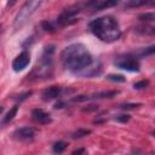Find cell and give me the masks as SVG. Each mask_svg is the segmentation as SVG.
<instances>
[{"mask_svg":"<svg viewBox=\"0 0 155 155\" xmlns=\"http://www.w3.org/2000/svg\"><path fill=\"white\" fill-rule=\"evenodd\" d=\"M61 61L64 69L71 73L81 74L93 63V57L82 44H71L61 53Z\"/></svg>","mask_w":155,"mask_h":155,"instance_id":"1","label":"cell"},{"mask_svg":"<svg viewBox=\"0 0 155 155\" xmlns=\"http://www.w3.org/2000/svg\"><path fill=\"white\" fill-rule=\"evenodd\" d=\"M88 28L92 34L103 42H114L121 36L119 23L113 16L98 17L90 22Z\"/></svg>","mask_w":155,"mask_h":155,"instance_id":"2","label":"cell"},{"mask_svg":"<svg viewBox=\"0 0 155 155\" xmlns=\"http://www.w3.org/2000/svg\"><path fill=\"white\" fill-rule=\"evenodd\" d=\"M42 2L44 0H27L24 5L22 6V8L19 10V12L15 17V21H13L15 29L22 28L28 22V19L36 12V10L41 6Z\"/></svg>","mask_w":155,"mask_h":155,"instance_id":"3","label":"cell"},{"mask_svg":"<svg viewBox=\"0 0 155 155\" xmlns=\"http://www.w3.org/2000/svg\"><path fill=\"white\" fill-rule=\"evenodd\" d=\"M53 46H47L45 47L44 54L41 59L38 62V64L34 68V74L38 78H46L50 76L53 69V62H52V54H53Z\"/></svg>","mask_w":155,"mask_h":155,"instance_id":"4","label":"cell"},{"mask_svg":"<svg viewBox=\"0 0 155 155\" xmlns=\"http://www.w3.org/2000/svg\"><path fill=\"white\" fill-rule=\"evenodd\" d=\"M35 134H36V131L33 127L25 126V127H21V128L15 130L13 133H12V137L18 142L28 143V142H31L35 138Z\"/></svg>","mask_w":155,"mask_h":155,"instance_id":"5","label":"cell"},{"mask_svg":"<svg viewBox=\"0 0 155 155\" xmlns=\"http://www.w3.org/2000/svg\"><path fill=\"white\" fill-rule=\"evenodd\" d=\"M117 91H101L92 93L90 96H78L73 101L74 102H85V101H91V99H104V98H113L117 94Z\"/></svg>","mask_w":155,"mask_h":155,"instance_id":"6","label":"cell"},{"mask_svg":"<svg viewBox=\"0 0 155 155\" xmlns=\"http://www.w3.org/2000/svg\"><path fill=\"white\" fill-rule=\"evenodd\" d=\"M30 62V54L28 51H23L22 53H19L12 62V69L15 71H22L23 69L27 68V65Z\"/></svg>","mask_w":155,"mask_h":155,"instance_id":"7","label":"cell"},{"mask_svg":"<svg viewBox=\"0 0 155 155\" xmlns=\"http://www.w3.org/2000/svg\"><path fill=\"white\" fill-rule=\"evenodd\" d=\"M31 117L35 122L41 124V125H46V124H50L52 121L51 115L48 113L44 111L42 109H39V108H36L31 111Z\"/></svg>","mask_w":155,"mask_h":155,"instance_id":"8","label":"cell"},{"mask_svg":"<svg viewBox=\"0 0 155 155\" xmlns=\"http://www.w3.org/2000/svg\"><path fill=\"white\" fill-rule=\"evenodd\" d=\"M116 67L127 71H139V63L133 58H126L116 63Z\"/></svg>","mask_w":155,"mask_h":155,"instance_id":"9","label":"cell"},{"mask_svg":"<svg viewBox=\"0 0 155 155\" xmlns=\"http://www.w3.org/2000/svg\"><path fill=\"white\" fill-rule=\"evenodd\" d=\"M61 87L59 86H50L47 87L46 90H44L41 97H42V101L45 102H50L52 99H56L59 94H61Z\"/></svg>","mask_w":155,"mask_h":155,"instance_id":"10","label":"cell"},{"mask_svg":"<svg viewBox=\"0 0 155 155\" xmlns=\"http://www.w3.org/2000/svg\"><path fill=\"white\" fill-rule=\"evenodd\" d=\"M150 0H128L125 2V8H138L143 6H149Z\"/></svg>","mask_w":155,"mask_h":155,"instance_id":"11","label":"cell"},{"mask_svg":"<svg viewBox=\"0 0 155 155\" xmlns=\"http://www.w3.org/2000/svg\"><path fill=\"white\" fill-rule=\"evenodd\" d=\"M119 1H120V0H103V1H101L99 4H97V5L94 6V10L101 11V10H105V8L113 7V6L117 5Z\"/></svg>","mask_w":155,"mask_h":155,"instance_id":"12","label":"cell"},{"mask_svg":"<svg viewBox=\"0 0 155 155\" xmlns=\"http://www.w3.org/2000/svg\"><path fill=\"white\" fill-rule=\"evenodd\" d=\"M17 110H18V105H13L8 111H7V114L5 115V116H2V121H1V126H5L6 124H8L15 116H16V114H17Z\"/></svg>","mask_w":155,"mask_h":155,"instance_id":"13","label":"cell"},{"mask_svg":"<svg viewBox=\"0 0 155 155\" xmlns=\"http://www.w3.org/2000/svg\"><path fill=\"white\" fill-rule=\"evenodd\" d=\"M136 31L142 34V35H155V27L151 25H142V27H137Z\"/></svg>","mask_w":155,"mask_h":155,"instance_id":"14","label":"cell"},{"mask_svg":"<svg viewBox=\"0 0 155 155\" xmlns=\"http://www.w3.org/2000/svg\"><path fill=\"white\" fill-rule=\"evenodd\" d=\"M151 54H155V45L144 47L138 52V56H140V57H147V56H151Z\"/></svg>","mask_w":155,"mask_h":155,"instance_id":"15","label":"cell"},{"mask_svg":"<svg viewBox=\"0 0 155 155\" xmlns=\"http://www.w3.org/2000/svg\"><path fill=\"white\" fill-rule=\"evenodd\" d=\"M67 143L65 142H63V140H58V142H56L54 144H53V151L54 153H57V154H61V153H63L64 150H65V148H67Z\"/></svg>","mask_w":155,"mask_h":155,"instance_id":"16","label":"cell"},{"mask_svg":"<svg viewBox=\"0 0 155 155\" xmlns=\"http://www.w3.org/2000/svg\"><path fill=\"white\" fill-rule=\"evenodd\" d=\"M91 133V130H85V128H79L78 131H75L74 133H73V138L74 139H78V138H82V137H85V136H87V134H90Z\"/></svg>","mask_w":155,"mask_h":155,"instance_id":"17","label":"cell"},{"mask_svg":"<svg viewBox=\"0 0 155 155\" xmlns=\"http://www.w3.org/2000/svg\"><path fill=\"white\" fill-rule=\"evenodd\" d=\"M138 18L143 22H153L155 21V13H142L139 15Z\"/></svg>","mask_w":155,"mask_h":155,"instance_id":"18","label":"cell"},{"mask_svg":"<svg viewBox=\"0 0 155 155\" xmlns=\"http://www.w3.org/2000/svg\"><path fill=\"white\" fill-rule=\"evenodd\" d=\"M107 80L109 81H114V82H124L125 78L122 75H117V74H110L107 76Z\"/></svg>","mask_w":155,"mask_h":155,"instance_id":"19","label":"cell"},{"mask_svg":"<svg viewBox=\"0 0 155 155\" xmlns=\"http://www.w3.org/2000/svg\"><path fill=\"white\" fill-rule=\"evenodd\" d=\"M148 85H149V81H148V80H142V81H138V82L133 84V88H136V90H142V88H145Z\"/></svg>","mask_w":155,"mask_h":155,"instance_id":"20","label":"cell"},{"mask_svg":"<svg viewBox=\"0 0 155 155\" xmlns=\"http://www.w3.org/2000/svg\"><path fill=\"white\" fill-rule=\"evenodd\" d=\"M138 107H140V104L139 103H126V104H121L120 105V108L121 109H125V110H131V109H136V108H138Z\"/></svg>","mask_w":155,"mask_h":155,"instance_id":"21","label":"cell"},{"mask_svg":"<svg viewBox=\"0 0 155 155\" xmlns=\"http://www.w3.org/2000/svg\"><path fill=\"white\" fill-rule=\"evenodd\" d=\"M42 28L46 30V31H50V33H52V31H54V27H53V24L52 23H50V22H42Z\"/></svg>","mask_w":155,"mask_h":155,"instance_id":"22","label":"cell"},{"mask_svg":"<svg viewBox=\"0 0 155 155\" xmlns=\"http://www.w3.org/2000/svg\"><path fill=\"white\" fill-rule=\"evenodd\" d=\"M130 119H131V116L127 115V114H121V115L115 116V120L116 121H120V122H127Z\"/></svg>","mask_w":155,"mask_h":155,"instance_id":"23","label":"cell"},{"mask_svg":"<svg viewBox=\"0 0 155 155\" xmlns=\"http://www.w3.org/2000/svg\"><path fill=\"white\" fill-rule=\"evenodd\" d=\"M31 94V91H29V92H25L24 94H21V97H19V101H23V99H25L27 97H29Z\"/></svg>","mask_w":155,"mask_h":155,"instance_id":"24","label":"cell"},{"mask_svg":"<svg viewBox=\"0 0 155 155\" xmlns=\"http://www.w3.org/2000/svg\"><path fill=\"white\" fill-rule=\"evenodd\" d=\"M81 153H85V149H78L73 151V154H81Z\"/></svg>","mask_w":155,"mask_h":155,"instance_id":"25","label":"cell"},{"mask_svg":"<svg viewBox=\"0 0 155 155\" xmlns=\"http://www.w3.org/2000/svg\"><path fill=\"white\" fill-rule=\"evenodd\" d=\"M16 1H17V0H8V1H7V7H8V6H12Z\"/></svg>","mask_w":155,"mask_h":155,"instance_id":"26","label":"cell"},{"mask_svg":"<svg viewBox=\"0 0 155 155\" xmlns=\"http://www.w3.org/2000/svg\"><path fill=\"white\" fill-rule=\"evenodd\" d=\"M153 134H154V137H155V131H154V132H153Z\"/></svg>","mask_w":155,"mask_h":155,"instance_id":"27","label":"cell"}]
</instances>
